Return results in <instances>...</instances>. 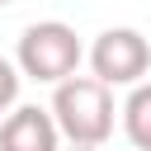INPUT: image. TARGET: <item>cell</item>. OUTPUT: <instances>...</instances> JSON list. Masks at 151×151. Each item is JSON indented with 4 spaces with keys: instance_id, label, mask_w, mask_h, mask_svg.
Masks as SVG:
<instances>
[{
    "instance_id": "6da1fadb",
    "label": "cell",
    "mask_w": 151,
    "mask_h": 151,
    "mask_svg": "<svg viewBox=\"0 0 151 151\" xmlns=\"http://www.w3.org/2000/svg\"><path fill=\"white\" fill-rule=\"evenodd\" d=\"M52 118L71 146H104L113 137V90L94 76H66L52 90Z\"/></svg>"
},
{
    "instance_id": "7a4b0ae2",
    "label": "cell",
    "mask_w": 151,
    "mask_h": 151,
    "mask_svg": "<svg viewBox=\"0 0 151 151\" xmlns=\"http://www.w3.org/2000/svg\"><path fill=\"white\" fill-rule=\"evenodd\" d=\"M80 57H85V47H80L76 28L61 24V19H42V24H28V28H24L19 52H14V66H19V76H28V80L61 85L66 76L80 71Z\"/></svg>"
},
{
    "instance_id": "3957f363",
    "label": "cell",
    "mask_w": 151,
    "mask_h": 151,
    "mask_svg": "<svg viewBox=\"0 0 151 151\" xmlns=\"http://www.w3.org/2000/svg\"><path fill=\"white\" fill-rule=\"evenodd\" d=\"M90 71L109 90L113 85H142V76L151 71V42H146V33L127 28V24L104 28L94 38V47H90Z\"/></svg>"
},
{
    "instance_id": "277c9868",
    "label": "cell",
    "mask_w": 151,
    "mask_h": 151,
    "mask_svg": "<svg viewBox=\"0 0 151 151\" xmlns=\"http://www.w3.org/2000/svg\"><path fill=\"white\" fill-rule=\"evenodd\" d=\"M0 151H61V127L52 109L14 104L0 123Z\"/></svg>"
},
{
    "instance_id": "5b68a950",
    "label": "cell",
    "mask_w": 151,
    "mask_h": 151,
    "mask_svg": "<svg viewBox=\"0 0 151 151\" xmlns=\"http://www.w3.org/2000/svg\"><path fill=\"white\" fill-rule=\"evenodd\" d=\"M123 132H127V142L137 146V151H151V80H142V85H132V94L123 99Z\"/></svg>"
},
{
    "instance_id": "8992f818",
    "label": "cell",
    "mask_w": 151,
    "mask_h": 151,
    "mask_svg": "<svg viewBox=\"0 0 151 151\" xmlns=\"http://www.w3.org/2000/svg\"><path fill=\"white\" fill-rule=\"evenodd\" d=\"M19 80H24V76H19V66L0 57V113H9V109L19 104Z\"/></svg>"
},
{
    "instance_id": "52a82bcc",
    "label": "cell",
    "mask_w": 151,
    "mask_h": 151,
    "mask_svg": "<svg viewBox=\"0 0 151 151\" xmlns=\"http://www.w3.org/2000/svg\"><path fill=\"white\" fill-rule=\"evenodd\" d=\"M71 151H99V146H71Z\"/></svg>"
},
{
    "instance_id": "ba28073f",
    "label": "cell",
    "mask_w": 151,
    "mask_h": 151,
    "mask_svg": "<svg viewBox=\"0 0 151 151\" xmlns=\"http://www.w3.org/2000/svg\"><path fill=\"white\" fill-rule=\"evenodd\" d=\"M5 5H14V0H0V9H5Z\"/></svg>"
}]
</instances>
